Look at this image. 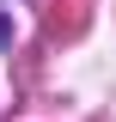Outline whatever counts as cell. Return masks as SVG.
Returning a JSON list of instances; mask_svg holds the SVG:
<instances>
[{
  "instance_id": "1",
  "label": "cell",
  "mask_w": 116,
  "mask_h": 122,
  "mask_svg": "<svg viewBox=\"0 0 116 122\" xmlns=\"http://www.w3.org/2000/svg\"><path fill=\"white\" fill-rule=\"evenodd\" d=\"M6 43H12V18L0 12V49H6Z\"/></svg>"
}]
</instances>
